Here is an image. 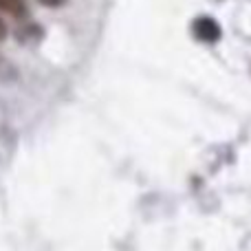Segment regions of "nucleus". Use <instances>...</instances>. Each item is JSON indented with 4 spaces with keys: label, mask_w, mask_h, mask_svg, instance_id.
Wrapping results in <instances>:
<instances>
[{
    "label": "nucleus",
    "mask_w": 251,
    "mask_h": 251,
    "mask_svg": "<svg viewBox=\"0 0 251 251\" xmlns=\"http://www.w3.org/2000/svg\"><path fill=\"white\" fill-rule=\"evenodd\" d=\"M0 13H7L11 18H25L29 9L25 0H0Z\"/></svg>",
    "instance_id": "f257e3e1"
},
{
    "label": "nucleus",
    "mask_w": 251,
    "mask_h": 251,
    "mask_svg": "<svg viewBox=\"0 0 251 251\" xmlns=\"http://www.w3.org/2000/svg\"><path fill=\"white\" fill-rule=\"evenodd\" d=\"M196 33H199V38H203V40H216V35H218V26L214 25L212 20L203 18V20L196 22Z\"/></svg>",
    "instance_id": "f03ea898"
},
{
    "label": "nucleus",
    "mask_w": 251,
    "mask_h": 251,
    "mask_svg": "<svg viewBox=\"0 0 251 251\" xmlns=\"http://www.w3.org/2000/svg\"><path fill=\"white\" fill-rule=\"evenodd\" d=\"M38 2L44 7H60V4H64V0H38Z\"/></svg>",
    "instance_id": "7ed1b4c3"
},
{
    "label": "nucleus",
    "mask_w": 251,
    "mask_h": 251,
    "mask_svg": "<svg viewBox=\"0 0 251 251\" xmlns=\"http://www.w3.org/2000/svg\"><path fill=\"white\" fill-rule=\"evenodd\" d=\"M7 38V25H4V20L0 18V40Z\"/></svg>",
    "instance_id": "20e7f679"
}]
</instances>
